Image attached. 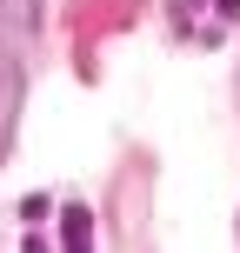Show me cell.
I'll use <instances>...</instances> for the list:
<instances>
[{
	"label": "cell",
	"mask_w": 240,
	"mask_h": 253,
	"mask_svg": "<svg viewBox=\"0 0 240 253\" xmlns=\"http://www.w3.org/2000/svg\"><path fill=\"white\" fill-rule=\"evenodd\" d=\"M167 13L180 40H220L240 20V0H167Z\"/></svg>",
	"instance_id": "obj_1"
},
{
	"label": "cell",
	"mask_w": 240,
	"mask_h": 253,
	"mask_svg": "<svg viewBox=\"0 0 240 253\" xmlns=\"http://www.w3.org/2000/svg\"><path fill=\"white\" fill-rule=\"evenodd\" d=\"M13 120H20V67L0 53V160H7V140H13Z\"/></svg>",
	"instance_id": "obj_2"
},
{
	"label": "cell",
	"mask_w": 240,
	"mask_h": 253,
	"mask_svg": "<svg viewBox=\"0 0 240 253\" xmlns=\"http://www.w3.org/2000/svg\"><path fill=\"white\" fill-rule=\"evenodd\" d=\"M0 27L7 34H34L40 27V0H0Z\"/></svg>",
	"instance_id": "obj_3"
},
{
	"label": "cell",
	"mask_w": 240,
	"mask_h": 253,
	"mask_svg": "<svg viewBox=\"0 0 240 253\" xmlns=\"http://www.w3.org/2000/svg\"><path fill=\"white\" fill-rule=\"evenodd\" d=\"M67 247H74V253L94 247V220H87V207H67Z\"/></svg>",
	"instance_id": "obj_4"
}]
</instances>
